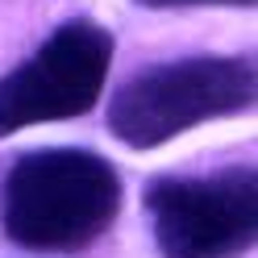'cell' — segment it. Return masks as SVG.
Wrapping results in <instances>:
<instances>
[{"instance_id": "1", "label": "cell", "mask_w": 258, "mask_h": 258, "mask_svg": "<svg viewBox=\"0 0 258 258\" xmlns=\"http://www.w3.org/2000/svg\"><path fill=\"white\" fill-rule=\"evenodd\" d=\"M125 183L104 154L84 146L25 150L0 183V229L29 254H79L121 213Z\"/></svg>"}, {"instance_id": "2", "label": "cell", "mask_w": 258, "mask_h": 258, "mask_svg": "<svg viewBox=\"0 0 258 258\" xmlns=\"http://www.w3.org/2000/svg\"><path fill=\"white\" fill-rule=\"evenodd\" d=\"M258 71L250 54L171 58L129 75L108 96V134L129 150H158L179 134L254 108Z\"/></svg>"}, {"instance_id": "3", "label": "cell", "mask_w": 258, "mask_h": 258, "mask_svg": "<svg viewBox=\"0 0 258 258\" xmlns=\"http://www.w3.org/2000/svg\"><path fill=\"white\" fill-rule=\"evenodd\" d=\"M146 217L158 258H241L258 237L254 167L208 175H158L146 183Z\"/></svg>"}, {"instance_id": "4", "label": "cell", "mask_w": 258, "mask_h": 258, "mask_svg": "<svg viewBox=\"0 0 258 258\" xmlns=\"http://www.w3.org/2000/svg\"><path fill=\"white\" fill-rule=\"evenodd\" d=\"M112 71V34L96 21H62L13 71L0 75V138L38 125L75 121L104 96Z\"/></svg>"}, {"instance_id": "5", "label": "cell", "mask_w": 258, "mask_h": 258, "mask_svg": "<svg viewBox=\"0 0 258 258\" xmlns=\"http://www.w3.org/2000/svg\"><path fill=\"white\" fill-rule=\"evenodd\" d=\"M146 9H208V5H229V9H250L254 0H138Z\"/></svg>"}]
</instances>
